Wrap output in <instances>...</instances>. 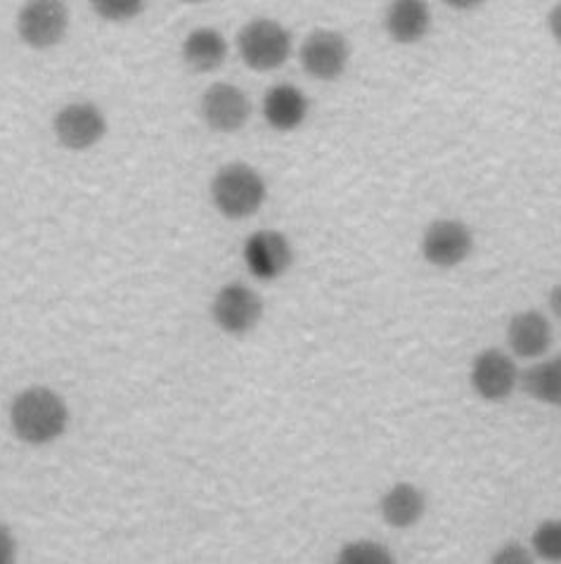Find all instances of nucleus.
<instances>
[{
    "label": "nucleus",
    "instance_id": "423d86ee",
    "mask_svg": "<svg viewBox=\"0 0 561 564\" xmlns=\"http://www.w3.org/2000/svg\"><path fill=\"white\" fill-rule=\"evenodd\" d=\"M57 143L74 152L96 148L107 133V119L102 109L92 102H69L53 119Z\"/></svg>",
    "mask_w": 561,
    "mask_h": 564
},
{
    "label": "nucleus",
    "instance_id": "a878e982",
    "mask_svg": "<svg viewBox=\"0 0 561 564\" xmlns=\"http://www.w3.org/2000/svg\"><path fill=\"white\" fill-rule=\"evenodd\" d=\"M180 3H187V6H199V3H207V0H180Z\"/></svg>",
    "mask_w": 561,
    "mask_h": 564
},
{
    "label": "nucleus",
    "instance_id": "a211bd4d",
    "mask_svg": "<svg viewBox=\"0 0 561 564\" xmlns=\"http://www.w3.org/2000/svg\"><path fill=\"white\" fill-rule=\"evenodd\" d=\"M337 560L341 564H394V555L374 541H353L341 547Z\"/></svg>",
    "mask_w": 561,
    "mask_h": 564
},
{
    "label": "nucleus",
    "instance_id": "9d476101",
    "mask_svg": "<svg viewBox=\"0 0 561 564\" xmlns=\"http://www.w3.org/2000/svg\"><path fill=\"white\" fill-rule=\"evenodd\" d=\"M470 382L483 401H505L519 387V368L505 351L486 349L474 358Z\"/></svg>",
    "mask_w": 561,
    "mask_h": 564
},
{
    "label": "nucleus",
    "instance_id": "dca6fc26",
    "mask_svg": "<svg viewBox=\"0 0 561 564\" xmlns=\"http://www.w3.org/2000/svg\"><path fill=\"white\" fill-rule=\"evenodd\" d=\"M380 510H382V517L388 527L410 529L425 517L427 498L415 487V484L398 481L382 496Z\"/></svg>",
    "mask_w": 561,
    "mask_h": 564
},
{
    "label": "nucleus",
    "instance_id": "393cba45",
    "mask_svg": "<svg viewBox=\"0 0 561 564\" xmlns=\"http://www.w3.org/2000/svg\"><path fill=\"white\" fill-rule=\"evenodd\" d=\"M550 311L561 321V285L552 288L550 292Z\"/></svg>",
    "mask_w": 561,
    "mask_h": 564
},
{
    "label": "nucleus",
    "instance_id": "f257e3e1",
    "mask_svg": "<svg viewBox=\"0 0 561 564\" xmlns=\"http://www.w3.org/2000/svg\"><path fill=\"white\" fill-rule=\"evenodd\" d=\"M67 403L53 389L31 387L12 401L10 425L24 444L43 446L59 438L67 430Z\"/></svg>",
    "mask_w": 561,
    "mask_h": 564
},
{
    "label": "nucleus",
    "instance_id": "4468645a",
    "mask_svg": "<svg viewBox=\"0 0 561 564\" xmlns=\"http://www.w3.org/2000/svg\"><path fill=\"white\" fill-rule=\"evenodd\" d=\"M308 112L310 102L306 98V93L292 84H277L268 88L266 98H263V117H266L268 127L279 133L299 129Z\"/></svg>",
    "mask_w": 561,
    "mask_h": 564
},
{
    "label": "nucleus",
    "instance_id": "4be33fe9",
    "mask_svg": "<svg viewBox=\"0 0 561 564\" xmlns=\"http://www.w3.org/2000/svg\"><path fill=\"white\" fill-rule=\"evenodd\" d=\"M14 553H18V543H14L12 531L6 524H0V564H10Z\"/></svg>",
    "mask_w": 561,
    "mask_h": 564
},
{
    "label": "nucleus",
    "instance_id": "6ab92c4d",
    "mask_svg": "<svg viewBox=\"0 0 561 564\" xmlns=\"http://www.w3.org/2000/svg\"><path fill=\"white\" fill-rule=\"evenodd\" d=\"M92 12L105 22H131L138 14H143L147 0H88Z\"/></svg>",
    "mask_w": 561,
    "mask_h": 564
},
{
    "label": "nucleus",
    "instance_id": "ddd939ff",
    "mask_svg": "<svg viewBox=\"0 0 561 564\" xmlns=\"http://www.w3.org/2000/svg\"><path fill=\"white\" fill-rule=\"evenodd\" d=\"M507 344L514 356L540 358L552 347V325L536 308L521 311L507 325Z\"/></svg>",
    "mask_w": 561,
    "mask_h": 564
},
{
    "label": "nucleus",
    "instance_id": "f03ea898",
    "mask_svg": "<svg viewBox=\"0 0 561 564\" xmlns=\"http://www.w3.org/2000/svg\"><path fill=\"white\" fill-rule=\"evenodd\" d=\"M266 197V181L261 178L256 169L242 162H232L218 169V174L211 181V199L216 209L226 218H232V221L254 216L263 207Z\"/></svg>",
    "mask_w": 561,
    "mask_h": 564
},
{
    "label": "nucleus",
    "instance_id": "b1692460",
    "mask_svg": "<svg viewBox=\"0 0 561 564\" xmlns=\"http://www.w3.org/2000/svg\"><path fill=\"white\" fill-rule=\"evenodd\" d=\"M443 6H448L450 10H458V12H470V10H476L481 8L486 0H441Z\"/></svg>",
    "mask_w": 561,
    "mask_h": 564
},
{
    "label": "nucleus",
    "instance_id": "aec40b11",
    "mask_svg": "<svg viewBox=\"0 0 561 564\" xmlns=\"http://www.w3.org/2000/svg\"><path fill=\"white\" fill-rule=\"evenodd\" d=\"M534 551L548 562H561V520H548L534 531Z\"/></svg>",
    "mask_w": 561,
    "mask_h": 564
},
{
    "label": "nucleus",
    "instance_id": "5701e85b",
    "mask_svg": "<svg viewBox=\"0 0 561 564\" xmlns=\"http://www.w3.org/2000/svg\"><path fill=\"white\" fill-rule=\"evenodd\" d=\"M548 26H550L552 39L561 45V0L550 10V14H548Z\"/></svg>",
    "mask_w": 561,
    "mask_h": 564
},
{
    "label": "nucleus",
    "instance_id": "0eeeda50",
    "mask_svg": "<svg viewBox=\"0 0 561 564\" xmlns=\"http://www.w3.org/2000/svg\"><path fill=\"white\" fill-rule=\"evenodd\" d=\"M472 249L474 235L458 218H439L425 230L422 257L436 269H455L470 259Z\"/></svg>",
    "mask_w": 561,
    "mask_h": 564
},
{
    "label": "nucleus",
    "instance_id": "1a4fd4ad",
    "mask_svg": "<svg viewBox=\"0 0 561 564\" xmlns=\"http://www.w3.org/2000/svg\"><path fill=\"white\" fill-rule=\"evenodd\" d=\"M199 112L216 133H235L252 117V102L246 93L232 84H213L199 100Z\"/></svg>",
    "mask_w": 561,
    "mask_h": 564
},
{
    "label": "nucleus",
    "instance_id": "6e6552de",
    "mask_svg": "<svg viewBox=\"0 0 561 564\" xmlns=\"http://www.w3.org/2000/svg\"><path fill=\"white\" fill-rule=\"evenodd\" d=\"M211 316L223 333L246 335L261 323L263 302L252 288L232 282V285L218 290L211 306Z\"/></svg>",
    "mask_w": 561,
    "mask_h": 564
},
{
    "label": "nucleus",
    "instance_id": "20e7f679",
    "mask_svg": "<svg viewBox=\"0 0 561 564\" xmlns=\"http://www.w3.org/2000/svg\"><path fill=\"white\" fill-rule=\"evenodd\" d=\"M14 29L22 43L34 51H51L69 31V6L65 0H24Z\"/></svg>",
    "mask_w": 561,
    "mask_h": 564
},
{
    "label": "nucleus",
    "instance_id": "39448f33",
    "mask_svg": "<svg viewBox=\"0 0 561 564\" xmlns=\"http://www.w3.org/2000/svg\"><path fill=\"white\" fill-rule=\"evenodd\" d=\"M299 59L304 72L316 82H337L351 62V45L339 31L316 29L301 43Z\"/></svg>",
    "mask_w": 561,
    "mask_h": 564
},
{
    "label": "nucleus",
    "instance_id": "f3484780",
    "mask_svg": "<svg viewBox=\"0 0 561 564\" xmlns=\"http://www.w3.org/2000/svg\"><path fill=\"white\" fill-rule=\"evenodd\" d=\"M519 384L531 399L561 409V354L528 368L519 375Z\"/></svg>",
    "mask_w": 561,
    "mask_h": 564
},
{
    "label": "nucleus",
    "instance_id": "2eb2a0df",
    "mask_svg": "<svg viewBox=\"0 0 561 564\" xmlns=\"http://www.w3.org/2000/svg\"><path fill=\"white\" fill-rule=\"evenodd\" d=\"M180 55L187 67L197 74L216 72L228 57V41L213 26L193 29L180 45Z\"/></svg>",
    "mask_w": 561,
    "mask_h": 564
},
{
    "label": "nucleus",
    "instance_id": "f8f14e48",
    "mask_svg": "<svg viewBox=\"0 0 561 564\" xmlns=\"http://www.w3.org/2000/svg\"><path fill=\"white\" fill-rule=\"evenodd\" d=\"M431 29V8L427 0H392L384 12V31L394 43L415 45L425 41Z\"/></svg>",
    "mask_w": 561,
    "mask_h": 564
},
{
    "label": "nucleus",
    "instance_id": "412c9836",
    "mask_svg": "<svg viewBox=\"0 0 561 564\" xmlns=\"http://www.w3.org/2000/svg\"><path fill=\"white\" fill-rule=\"evenodd\" d=\"M531 560H534L531 553H528L526 547L519 543H507L493 555L495 564H528Z\"/></svg>",
    "mask_w": 561,
    "mask_h": 564
},
{
    "label": "nucleus",
    "instance_id": "7ed1b4c3",
    "mask_svg": "<svg viewBox=\"0 0 561 564\" xmlns=\"http://www.w3.org/2000/svg\"><path fill=\"white\" fill-rule=\"evenodd\" d=\"M238 51L249 69L273 72L292 55V34L275 20L256 18L240 29Z\"/></svg>",
    "mask_w": 561,
    "mask_h": 564
},
{
    "label": "nucleus",
    "instance_id": "9b49d317",
    "mask_svg": "<svg viewBox=\"0 0 561 564\" xmlns=\"http://www.w3.org/2000/svg\"><path fill=\"white\" fill-rule=\"evenodd\" d=\"M244 261L258 280H277L289 271L294 249L283 232L258 230L244 242Z\"/></svg>",
    "mask_w": 561,
    "mask_h": 564
}]
</instances>
